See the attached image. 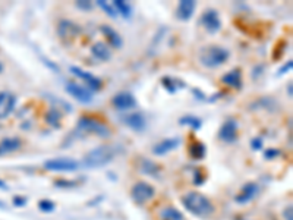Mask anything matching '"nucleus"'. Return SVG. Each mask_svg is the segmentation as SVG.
<instances>
[{"mask_svg": "<svg viewBox=\"0 0 293 220\" xmlns=\"http://www.w3.org/2000/svg\"><path fill=\"white\" fill-rule=\"evenodd\" d=\"M88 135H95V137H100V138H109L112 135V131L106 123H103L97 119L81 116L74 132L69 135V140L71 138H84V137H88Z\"/></svg>", "mask_w": 293, "mask_h": 220, "instance_id": "nucleus-1", "label": "nucleus"}, {"mask_svg": "<svg viewBox=\"0 0 293 220\" xmlns=\"http://www.w3.org/2000/svg\"><path fill=\"white\" fill-rule=\"evenodd\" d=\"M182 204L189 213L198 217H208L214 213V204L210 201L208 197H205L204 194H201L198 191H191L183 195Z\"/></svg>", "mask_w": 293, "mask_h": 220, "instance_id": "nucleus-2", "label": "nucleus"}, {"mask_svg": "<svg viewBox=\"0 0 293 220\" xmlns=\"http://www.w3.org/2000/svg\"><path fill=\"white\" fill-rule=\"evenodd\" d=\"M116 147L109 144H102L92 148L82 159V166L87 169H99L113 162L116 157Z\"/></svg>", "mask_w": 293, "mask_h": 220, "instance_id": "nucleus-3", "label": "nucleus"}, {"mask_svg": "<svg viewBox=\"0 0 293 220\" xmlns=\"http://www.w3.org/2000/svg\"><path fill=\"white\" fill-rule=\"evenodd\" d=\"M230 57V52L221 46H207L200 53V62L201 65L208 69H216L223 66Z\"/></svg>", "mask_w": 293, "mask_h": 220, "instance_id": "nucleus-4", "label": "nucleus"}, {"mask_svg": "<svg viewBox=\"0 0 293 220\" xmlns=\"http://www.w3.org/2000/svg\"><path fill=\"white\" fill-rule=\"evenodd\" d=\"M79 162L71 157H54L44 162V169L50 172H77Z\"/></svg>", "mask_w": 293, "mask_h": 220, "instance_id": "nucleus-5", "label": "nucleus"}, {"mask_svg": "<svg viewBox=\"0 0 293 220\" xmlns=\"http://www.w3.org/2000/svg\"><path fill=\"white\" fill-rule=\"evenodd\" d=\"M57 36L59 39L64 41V43H71L77 39L78 36H81L82 28L81 25H78L77 22L71 21V19H60L57 22Z\"/></svg>", "mask_w": 293, "mask_h": 220, "instance_id": "nucleus-6", "label": "nucleus"}, {"mask_svg": "<svg viewBox=\"0 0 293 220\" xmlns=\"http://www.w3.org/2000/svg\"><path fill=\"white\" fill-rule=\"evenodd\" d=\"M155 194V190H154L153 185H150L148 182L140 181L137 182L134 186H132V200L137 203V204H145L147 201H150Z\"/></svg>", "mask_w": 293, "mask_h": 220, "instance_id": "nucleus-7", "label": "nucleus"}, {"mask_svg": "<svg viewBox=\"0 0 293 220\" xmlns=\"http://www.w3.org/2000/svg\"><path fill=\"white\" fill-rule=\"evenodd\" d=\"M64 90H66V92H68L72 99H75L79 103L89 104L92 103V100H94L92 91L88 90L87 87L79 85L77 82H72V81L68 82V84L64 85Z\"/></svg>", "mask_w": 293, "mask_h": 220, "instance_id": "nucleus-8", "label": "nucleus"}, {"mask_svg": "<svg viewBox=\"0 0 293 220\" xmlns=\"http://www.w3.org/2000/svg\"><path fill=\"white\" fill-rule=\"evenodd\" d=\"M238 130H239V125L236 119L233 117L226 119L218 130V140L226 144H233L238 140Z\"/></svg>", "mask_w": 293, "mask_h": 220, "instance_id": "nucleus-9", "label": "nucleus"}, {"mask_svg": "<svg viewBox=\"0 0 293 220\" xmlns=\"http://www.w3.org/2000/svg\"><path fill=\"white\" fill-rule=\"evenodd\" d=\"M201 25L204 26L205 31H208L210 34H216L221 29V18L216 9L213 8L205 9L201 15Z\"/></svg>", "mask_w": 293, "mask_h": 220, "instance_id": "nucleus-10", "label": "nucleus"}, {"mask_svg": "<svg viewBox=\"0 0 293 220\" xmlns=\"http://www.w3.org/2000/svg\"><path fill=\"white\" fill-rule=\"evenodd\" d=\"M71 69V72L78 77L79 79H82L85 84H87V88L91 91H99L102 90L103 84H102V79L100 78H97L95 75H92L91 72L88 71H84L82 68H79V66H71L69 68Z\"/></svg>", "mask_w": 293, "mask_h": 220, "instance_id": "nucleus-11", "label": "nucleus"}, {"mask_svg": "<svg viewBox=\"0 0 293 220\" xmlns=\"http://www.w3.org/2000/svg\"><path fill=\"white\" fill-rule=\"evenodd\" d=\"M112 104H113V107H115L116 110H119V112H127V110L135 109L138 102H137V99L131 92L122 91V92H117L115 97L112 99Z\"/></svg>", "mask_w": 293, "mask_h": 220, "instance_id": "nucleus-12", "label": "nucleus"}, {"mask_svg": "<svg viewBox=\"0 0 293 220\" xmlns=\"http://www.w3.org/2000/svg\"><path fill=\"white\" fill-rule=\"evenodd\" d=\"M16 106V96L9 91H2L0 92V120L6 119L12 115Z\"/></svg>", "mask_w": 293, "mask_h": 220, "instance_id": "nucleus-13", "label": "nucleus"}, {"mask_svg": "<svg viewBox=\"0 0 293 220\" xmlns=\"http://www.w3.org/2000/svg\"><path fill=\"white\" fill-rule=\"evenodd\" d=\"M258 193H259V186L255 182H246L242 186L241 193L236 195L235 201L238 204H248L258 195Z\"/></svg>", "mask_w": 293, "mask_h": 220, "instance_id": "nucleus-14", "label": "nucleus"}, {"mask_svg": "<svg viewBox=\"0 0 293 220\" xmlns=\"http://www.w3.org/2000/svg\"><path fill=\"white\" fill-rule=\"evenodd\" d=\"M122 119V123H125L127 128H131L135 132H142L147 127V119L142 113H129V115H123L120 117Z\"/></svg>", "mask_w": 293, "mask_h": 220, "instance_id": "nucleus-15", "label": "nucleus"}, {"mask_svg": "<svg viewBox=\"0 0 293 220\" xmlns=\"http://www.w3.org/2000/svg\"><path fill=\"white\" fill-rule=\"evenodd\" d=\"M180 138H166L160 143H157L153 147V153L155 155H166L170 151L176 150L179 145H180Z\"/></svg>", "mask_w": 293, "mask_h": 220, "instance_id": "nucleus-16", "label": "nucleus"}, {"mask_svg": "<svg viewBox=\"0 0 293 220\" xmlns=\"http://www.w3.org/2000/svg\"><path fill=\"white\" fill-rule=\"evenodd\" d=\"M221 82L224 85H227L230 88H235V90H241L242 88V71L235 68L229 71L227 74H224L221 77Z\"/></svg>", "mask_w": 293, "mask_h": 220, "instance_id": "nucleus-17", "label": "nucleus"}, {"mask_svg": "<svg viewBox=\"0 0 293 220\" xmlns=\"http://www.w3.org/2000/svg\"><path fill=\"white\" fill-rule=\"evenodd\" d=\"M197 9V3L193 0H182L179 2L178 9H176V16L180 21H189Z\"/></svg>", "mask_w": 293, "mask_h": 220, "instance_id": "nucleus-18", "label": "nucleus"}, {"mask_svg": "<svg viewBox=\"0 0 293 220\" xmlns=\"http://www.w3.org/2000/svg\"><path fill=\"white\" fill-rule=\"evenodd\" d=\"M100 31H102L103 36L106 37V40L109 41V44L113 49H120L123 46V40H122L120 34L116 31L115 28H112L110 25H102L100 26Z\"/></svg>", "mask_w": 293, "mask_h": 220, "instance_id": "nucleus-19", "label": "nucleus"}, {"mask_svg": "<svg viewBox=\"0 0 293 220\" xmlns=\"http://www.w3.org/2000/svg\"><path fill=\"white\" fill-rule=\"evenodd\" d=\"M91 54L94 59H97L100 62H109L112 57V52H110L109 46L102 41H97L91 46Z\"/></svg>", "mask_w": 293, "mask_h": 220, "instance_id": "nucleus-20", "label": "nucleus"}, {"mask_svg": "<svg viewBox=\"0 0 293 220\" xmlns=\"http://www.w3.org/2000/svg\"><path fill=\"white\" fill-rule=\"evenodd\" d=\"M44 120H46L47 125H50L51 128L59 130L62 127V112L59 110V107L51 106L44 115Z\"/></svg>", "mask_w": 293, "mask_h": 220, "instance_id": "nucleus-21", "label": "nucleus"}, {"mask_svg": "<svg viewBox=\"0 0 293 220\" xmlns=\"http://www.w3.org/2000/svg\"><path fill=\"white\" fill-rule=\"evenodd\" d=\"M140 170L144 175L153 176L155 179H157L158 175H160V166H158L157 163H154L153 160H150V159H141Z\"/></svg>", "mask_w": 293, "mask_h": 220, "instance_id": "nucleus-22", "label": "nucleus"}, {"mask_svg": "<svg viewBox=\"0 0 293 220\" xmlns=\"http://www.w3.org/2000/svg\"><path fill=\"white\" fill-rule=\"evenodd\" d=\"M161 85L165 87V90L169 92V94H175L176 91L180 90V88H185L186 84L180 79H176L173 77H163L161 78Z\"/></svg>", "mask_w": 293, "mask_h": 220, "instance_id": "nucleus-23", "label": "nucleus"}, {"mask_svg": "<svg viewBox=\"0 0 293 220\" xmlns=\"http://www.w3.org/2000/svg\"><path fill=\"white\" fill-rule=\"evenodd\" d=\"M21 145H22V143L19 138H5L0 141V155L16 151L21 148Z\"/></svg>", "mask_w": 293, "mask_h": 220, "instance_id": "nucleus-24", "label": "nucleus"}, {"mask_svg": "<svg viewBox=\"0 0 293 220\" xmlns=\"http://www.w3.org/2000/svg\"><path fill=\"white\" fill-rule=\"evenodd\" d=\"M189 155L193 160H203L207 155V147L201 141H195L189 145Z\"/></svg>", "mask_w": 293, "mask_h": 220, "instance_id": "nucleus-25", "label": "nucleus"}, {"mask_svg": "<svg viewBox=\"0 0 293 220\" xmlns=\"http://www.w3.org/2000/svg\"><path fill=\"white\" fill-rule=\"evenodd\" d=\"M179 123H180L182 127H188V128H191L192 131H200L201 130V127H203V120H201L200 117L191 116V115L180 117V119H179Z\"/></svg>", "mask_w": 293, "mask_h": 220, "instance_id": "nucleus-26", "label": "nucleus"}, {"mask_svg": "<svg viewBox=\"0 0 293 220\" xmlns=\"http://www.w3.org/2000/svg\"><path fill=\"white\" fill-rule=\"evenodd\" d=\"M113 8L116 9V12L119 15H122L125 19H129L132 16V8L127 2H123V0H115L113 3Z\"/></svg>", "mask_w": 293, "mask_h": 220, "instance_id": "nucleus-27", "label": "nucleus"}, {"mask_svg": "<svg viewBox=\"0 0 293 220\" xmlns=\"http://www.w3.org/2000/svg\"><path fill=\"white\" fill-rule=\"evenodd\" d=\"M161 220H183V214L175 207H166L160 211Z\"/></svg>", "mask_w": 293, "mask_h": 220, "instance_id": "nucleus-28", "label": "nucleus"}, {"mask_svg": "<svg viewBox=\"0 0 293 220\" xmlns=\"http://www.w3.org/2000/svg\"><path fill=\"white\" fill-rule=\"evenodd\" d=\"M97 6L102 9L103 12L106 13L107 16H110V18H117V12H116V9L113 8V5L110 3V2H106V0H99L97 2Z\"/></svg>", "mask_w": 293, "mask_h": 220, "instance_id": "nucleus-29", "label": "nucleus"}, {"mask_svg": "<svg viewBox=\"0 0 293 220\" xmlns=\"http://www.w3.org/2000/svg\"><path fill=\"white\" fill-rule=\"evenodd\" d=\"M39 208L43 211V213H51V211H54L56 204H54L51 200H40Z\"/></svg>", "mask_w": 293, "mask_h": 220, "instance_id": "nucleus-30", "label": "nucleus"}, {"mask_svg": "<svg viewBox=\"0 0 293 220\" xmlns=\"http://www.w3.org/2000/svg\"><path fill=\"white\" fill-rule=\"evenodd\" d=\"M54 185L57 188H60V190H72V188L77 186V182L68 181V179H57V181L54 182Z\"/></svg>", "mask_w": 293, "mask_h": 220, "instance_id": "nucleus-31", "label": "nucleus"}, {"mask_svg": "<svg viewBox=\"0 0 293 220\" xmlns=\"http://www.w3.org/2000/svg\"><path fill=\"white\" fill-rule=\"evenodd\" d=\"M204 182H205L204 173H203L200 169H195V170H193V183L200 186V185H203Z\"/></svg>", "mask_w": 293, "mask_h": 220, "instance_id": "nucleus-32", "label": "nucleus"}, {"mask_svg": "<svg viewBox=\"0 0 293 220\" xmlns=\"http://www.w3.org/2000/svg\"><path fill=\"white\" fill-rule=\"evenodd\" d=\"M26 203H28V198H26V197H22V195L13 197V206H15V207H25Z\"/></svg>", "mask_w": 293, "mask_h": 220, "instance_id": "nucleus-33", "label": "nucleus"}, {"mask_svg": "<svg viewBox=\"0 0 293 220\" xmlns=\"http://www.w3.org/2000/svg\"><path fill=\"white\" fill-rule=\"evenodd\" d=\"M279 155H280V150H277V148H267V150H264V157L267 160H273V159H276Z\"/></svg>", "mask_w": 293, "mask_h": 220, "instance_id": "nucleus-34", "label": "nucleus"}, {"mask_svg": "<svg viewBox=\"0 0 293 220\" xmlns=\"http://www.w3.org/2000/svg\"><path fill=\"white\" fill-rule=\"evenodd\" d=\"M41 62H43L44 65L47 66L49 69H51L53 72H56V74H59V72H60V69H59V66L56 65L54 62H50V60H49L47 57H44V56H41Z\"/></svg>", "mask_w": 293, "mask_h": 220, "instance_id": "nucleus-35", "label": "nucleus"}, {"mask_svg": "<svg viewBox=\"0 0 293 220\" xmlns=\"http://www.w3.org/2000/svg\"><path fill=\"white\" fill-rule=\"evenodd\" d=\"M263 147H264V143H263V140H261L259 137H256V138H252V140H251V148H252V150L259 151Z\"/></svg>", "mask_w": 293, "mask_h": 220, "instance_id": "nucleus-36", "label": "nucleus"}, {"mask_svg": "<svg viewBox=\"0 0 293 220\" xmlns=\"http://www.w3.org/2000/svg\"><path fill=\"white\" fill-rule=\"evenodd\" d=\"M77 8L81 9V11H91L92 9V3L87 2V0H79V2H77Z\"/></svg>", "mask_w": 293, "mask_h": 220, "instance_id": "nucleus-37", "label": "nucleus"}, {"mask_svg": "<svg viewBox=\"0 0 293 220\" xmlns=\"http://www.w3.org/2000/svg\"><path fill=\"white\" fill-rule=\"evenodd\" d=\"M192 94L198 99V100H201V102H205V100H208V97L205 96L203 91L200 90V88H192Z\"/></svg>", "mask_w": 293, "mask_h": 220, "instance_id": "nucleus-38", "label": "nucleus"}, {"mask_svg": "<svg viewBox=\"0 0 293 220\" xmlns=\"http://www.w3.org/2000/svg\"><path fill=\"white\" fill-rule=\"evenodd\" d=\"M292 66H293V62L292 60H287L284 65L281 66L280 69H279V75H284V74H287L290 69H292Z\"/></svg>", "mask_w": 293, "mask_h": 220, "instance_id": "nucleus-39", "label": "nucleus"}, {"mask_svg": "<svg viewBox=\"0 0 293 220\" xmlns=\"http://www.w3.org/2000/svg\"><path fill=\"white\" fill-rule=\"evenodd\" d=\"M293 207L292 204L290 206H287V207L284 208V211H283V217L284 220H293Z\"/></svg>", "mask_w": 293, "mask_h": 220, "instance_id": "nucleus-40", "label": "nucleus"}, {"mask_svg": "<svg viewBox=\"0 0 293 220\" xmlns=\"http://www.w3.org/2000/svg\"><path fill=\"white\" fill-rule=\"evenodd\" d=\"M261 71H264V65H258V66H256V68L254 69V74H252V78H255V79H256V78H258L259 75H261V74H263Z\"/></svg>", "mask_w": 293, "mask_h": 220, "instance_id": "nucleus-41", "label": "nucleus"}, {"mask_svg": "<svg viewBox=\"0 0 293 220\" xmlns=\"http://www.w3.org/2000/svg\"><path fill=\"white\" fill-rule=\"evenodd\" d=\"M287 94H289V97H292V96H293V85H292V82H289V85H287Z\"/></svg>", "mask_w": 293, "mask_h": 220, "instance_id": "nucleus-42", "label": "nucleus"}, {"mask_svg": "<svg viewBox=\"0 0 293 220\" xmlns=\"http://www.w3.org/2000/svg\"><path fill=\"white\" fill-rule=\"evenodd\" d=\"M0 190H5V191L8 190V185H6V182L2 181V179H0Z\"/></svg>", "mask_w": 293, "mask_h": 220, "instance_id": "nucleus-43", "label": "nucleus"}, {"mask_svg": "<svg viewBox=\"0 0 293 220\" xmlns=\"http://www.w3.org/2000/svg\"><path fill=\"white\" fill-rule=\"evenodd\" d=\"M0 208H6V204L3 201H0Z\"/></svg>", "mask_w": 293, "mask_h": 220, "instance_id": "nucleus-44", "label": "nucleus"}, {"mask_svg": "<svg viewBox=\"0 0 293 220\" xmlns=\"http://www.w3.org/2000/svg\"><path fill=\"white\" fill-rule=\"evenodd\" d=\"M2 71H3V65L0 64V72H2Z\"/></svg>", "mask_w": 293, "mask_h": 220, "instance_id": "nucleus-45", "label": "nucleus"}]
</instances>
